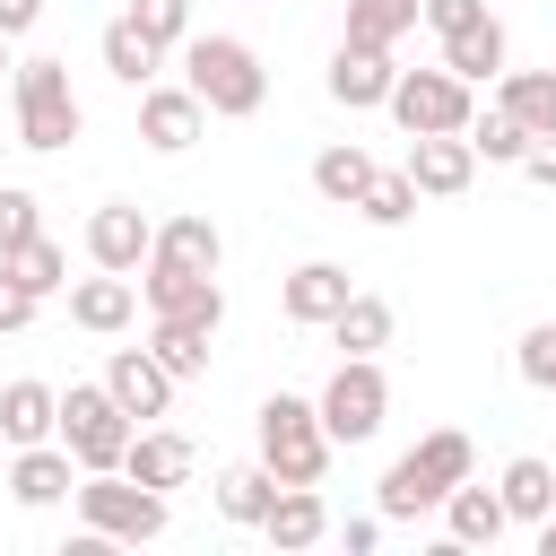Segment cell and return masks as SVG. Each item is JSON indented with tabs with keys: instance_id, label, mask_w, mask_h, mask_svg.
<instances>
[{
	"instance_id": "obj_1",
	"label": "cell",
	"mask_w": 556,
	"mask_h": 556,
	"mask_svg": "<svg viewBox=\"0 0 556 556\" xmlns=\"http://www.w3.org/2000/svg\"><path fill=\"white\" fill-rule=\"evenodd\" d=\"M460 478H478V452H469V434H460V426H434V434H417V443L382 469L374 513H382V521H417V513H434Z\"/></svg>"
},
{
	"instance_id": "obj_2",
	"label": "cell",
	"mask_w": 556,
	"mask_h": 556,
	"mask_svg": "<svg viewBox=\"0 0 556 556\" xmlns=\"http://www.w3.org/2000/svg\"><path fill=\"white\" fill-rule=\"evenodd\" d=\"M182 87L208 104V122H252L269 104V70L243 35H182Z\"/></svg>"
},
{
	"instance_id": "obj_3",
	"label": "cell",
	"mask_w": 556,
	"mask_h": 556,
	"mask_svg": "<svg viewBox=\"0 0 556 556\" xmlns=\"http://www.w3.org/2000/svg\"><path fill=\"white\" fill-rule=\"evenodd\" d=\"M330 434H321V408L313 400H295V391H269L261 400V469L278 478V486H321L330 478Z\"/></svg>"
},
{
	"instance_id": "obj_4",
	"label": "cell",
	"mask_w": 556,
	"mask_h": 556,
	"mask_svg": "<svg viewBox=\"0 0 556 556\" xmlns=\"http://www.w3.org/2000/svg\"><path fill=\"white\" fill-rule=\"evenodd\" d=\"M70 504H78V530H96V539H113V547L165 539V495L139 486V478H122V469H87V478L70 486Z\"/></svg>"
},
{
	"instance_id": "obj_5",
	"label": "cell",
	"mask_w": 556,
	"mask_h": 556,
	"mask_svg": "<svg viewBox=\"0 0 556 556\" xmlns=\"http://www.w3.org/2000/svg\"><path fill=\"white\" fill-rule=\"evenodd\" d=\"M9 96H17V148H70L78 139V96H70V61H52V52H35V61H17L9 70Z\"/></svg>"
},
{
	"instance_id": "obj_6",
	"label": "cell",
	"mask_w": 556,
	"mask_h": 556,
	"mask_svg": "<svg viewBox=\"0 0 556 556\" xmlns=\"http://www.w3.org/2000/svg\"><path fill=\"white\" fill-rule=\"evenodd\" d=\"M321 434L330 443H374L382 434V417H391V382H382V356H339V374L321 382Z\"/></svg>"
},
{
	"instance_id": "obj_7",
	"label": "cell",
	"mask_w": 556,
	"mask_h": 556,
	"mask_svg": "<svg viewBox=\"0 0 556 556\" xmlns=\"http://www.w3.org/2000/svg\"><path fill=\"white\" fill-rule=\"evenodd\" d=\"M130 417H122V400L104 391V382H70L61 391V443H70V460H78V478L87 469H122V452H130Z\"/></svg>"
},
{
	"instance_id": "obj_8",
	"label": "cell",
	"mask_w": 556,
	"mask_h": 556,
	"mask_svg": "<svg viewBox=\"0 0 556 556\" xmlns=\"http://www.w3.org/2000/svg\"><path fill=\"white\" fill-rule=\"evenodd\" d=\"M382 113H391L408 139H426V130H469L478 96H469V78H452V70L434 61V70H400L391 96H382Z\"/></svg>"
},
{
	"instance_id": "obj_9",
	"label": "cell",
	"mask_w": 556,
	"mask_h": 556,
	"mask_svg": "<svg viewBox=\"0 0 556 556\" xmlns=\"http://www.w3.org/2000/svg\"><path fill=\"white\" fill-rule=\"evenodd\" d=\"M139 304H148V313H174V321H200L208 339H217V321H226V287H217L208 269H165V261H139Z\"/></svg>"
},
{
	"instance_id": "obj_10",
	"label": "cell",
	"mask_w": 556,
	"mask_h": 556,
	"mask_svg": "<svg viewBox=\"0 0 556 556\" xmlns=\"http://www.w3.org/2000/svg\"><path fill=\"white\" fill-rule=\"evenodd\" d=\"M400 174L417 182V200H460L478 182V148L460 130H426V139H408V165Z\"/></svg>"
},
{
	"instance_id": "obj_11",
	"label": "cell",
	"mask_w": 556,
	"mask_h": 556,
	"mask_svg": "<svg viewBox=\"0 0 556 556\" xmlns=\"http://www.w3.org/2000/svg\"><path fill=\"white\" fill-rule=\"evenodd\" d=\"M148 243H156V217H148L139 200H104V208L87 217V261H96V269H122V278H139Z\"/></svg>"
},
{
	"instance_id": "obj_12",
	"label": "cell",
	"mask_w": 556,
	"mask_h": 556,
	"mask_svg": "<svg viewBox=\"0 0 556 556\" xmlns=\"http://www.w3.org/2000/svg\"><path fill=\"white\" fill-rule=\"evenodd\" d=\"M200 130H208V104H200L191 87H165V78L139 87V139H148L156 156H182Z\"/></svg>"
},
{
	"instance_id": "obj_13",
	"label": "cell",
	"mask_w": 556,
	"mask_h": 556,
	"mask_svg": "<svg viewBox=\"0 0 556 556\" xmlns=\"http://www.w3.org/2000/svg\"><path fill=\"white\" fill-rule=\"evenodd\" d=\"M104 391L122 400V417H130V426H148V417H165V408H174V391H182V382H174L148 348H113V356H104Z\"/></svg>"
},
{
	"instance_id": "obj_14",
	"label": "cell",
	"mask_w": 556,
	"mask_h": 556,
	"mask_svg": "<svg viewBox=\"0 0 556 556\" xmlns=\"http://www.w3.org/2000/svg\"><path fill=\"white\" fill-rule=\"evenodd\" d=\"M391 78H400V61L382 52V43H348L339 35V52H330V104H348V113H374L382 96H391Z\"/></svg>"
},
{
	"instance_id": "obj_15",
	"label": "cell",
	"mask_w": 556,
	"mask_h": 556,
	"mask_svg": "<svg viewBox=\"0 0 556 556\" xmlns=\"http://www.w3.org/2000/svg\"><path fill=\"white\" fill-rule=\"evenodd\" d=\"M70 486H78V460H70V443H61V434H52V443H17V452H9V495H17L26 513L70 504Z\"/></svg>"
},
{
	"instance_id": "obj_16",
	"label": "cell",
	"mask_w": 556,
	"mask_h": 556,
	"mask_svg": "<svg viewBox=\"0 0 556 556\" xmlns=\"http://www.w3.org/2000/svg\"><path fill=\"white\" fill-rule=\"evenodd\" d=\"M191 469H200V452H191V434H174V426H139L130 452H122V478H139V486H156V495L191 486Z\"/></svg>"
},
{
	"instance_id": "obj_17",
	"label": "cell",
	"mask_w": 556,
	"mask_h": 556,
	"mask_svg": "<svg viewBox=\"0 0 556 556\" xmlns=\"http://www.w3.org/2000/svg\"><path fill=\"white\" fill-rule=\"evenodd\" d=\"M348 295H356V278H348L339 261H295V269H287V287H278V304H287V321H295V330H321Z\"/></svg>"
},
{
	"instance_id": "obj_18",
	"label": "cell",
	"mask_w": 556,
	"mask_h": 556,
	"mask_svg": "<svg viewBox=\"0 0 556 556\" xmlns=\"http://www.w3.org/2000/svg\"><path fill=\"white\" fill-rule=\"evenodd\" d=\"M70 321H78L87 339H122V330L139 321V287H130L122 269H96V278L70 287Z\"/></svg>"
},
{
	"instance_id": "obj_19",
	"label": "cell",
	"mask_w": 556,
	"mask_h": 556,
	"mask_svg": "<svg viewBox=\"0 0 556 556\" xmlns=\"http://www.w3.org/2000/svg\"><path fill=\"white\" fill-rule=\"evenodd\" d=\"M261 539L287 547V556H295V547H321V539H330V504H321V486H278L269 513H261Z\"/></svg>"
},
{
	"instance_id": "obj_20",
	"label": "cell",
	"mask_w": 556,
	"mask_h": 556,
	"mask_svg": "<svg viewBox=\"0 0 556 556\" xmlns=\"http://www.w3.org/2000/svg\"><path fill=\"white\" fill-rule=\"evenodd\" d=\"M443 530H452V547H495V539L513 530V513H504V495H495V486L460 478V486L443 495Z\"/></svg>"
},
{
	"instance_id": "obj_21",
	"label": "cell",
	"mask_w": 556,
	"mask_h": 556,
	"mask_svg": "<svg viewBox=\"0 0 556 556\" xmlns=\"http://www.w3.org/2000/svg\"><path fill=\"white\" fill-rule=\"evenodd\" d=\"M61 434V391L52 382H0V443H52Z\"/></svg>"
},
{
	"instance_id": "obj_22",
	"label": "cell",
	"mask_w": 556,
	"mask_h": 556,
	"mask_svg": "<svg viewBox=\"0 0 556 556\" xmlns=\"http://www.w3.org/2000/svg\"><path fill=\"white\" fill-rule=\"evenodd\" d=\"M504 52H513V43H504V17H495V9H486V17H469L460 35H443V70H452V78H469V87L504 78Z\"/></svg>"
},
{
	"instance_id": "obj_23",
	"label": "cell",
	"mask_w": 556,
	"mask_h": 556,
	"mask_svg": "<svg viewBox=\"0 0 556 556\" xmlns=\"http://www.w3.org/2000/svg\"><path fill=\"white\" fill-rule=\"evenodd\" d=\"M148 261H165V269H208L217 278V261H226V235H217V217H165L156 226V243H148Z\"/></svg>"
},
{
	"instance_id": "obj_24",
	"label": "cell",
	"mask_w": 556,
	"mask_h": 556,
	"mask_svg": "<svg viewBox=\"0 0 556 556\" xmlns=\"http://www.w3.org/2000/svg\"><path fill=\"white\" fill-rule=\"evenodd\" d=\"M321 330H330V348H339V356H382V348H391V304L356 287V295H348Z\"/></svg>"
},
{
	"instance_id": "obj_25",
	"label": "cell",
	"mask_w": 556,
	"mask_h": 556,
	"mask_svg": "<svg viewBox=\"0 0 556 556\" xmlns=\"http://www.w3.org/2000/svg\"><path fill=\"white\" fill-rule=\"evenodd\" d=\"M495 495H504V513H513L521 530H539V521L556 513V469H547L539 452H521V460H504V478H495Z\"/></svg>"
},
{
	"instance_id": "obj_26",
	"label": "cell",
	"mask_w": 556,
	"mask_h": 556,
	"mask_svg": "<svg viewBox=\"0 0 556 556\" xmlns=\"http://www.w3.org/2000/svg\"><path fill=\"white\" fill-rule=\"evenodd\" d=\"M148 356H156L174 382H200V374H208V330H200V321H174V313H148Z\"/></svg>"
},
{
	"instance_id": "obj_27",
	"label": "cell",
	"mask_w": 556,
	"mask_h": 556,
	"mask_svg": "<svg viewBox=\"0 0 556 556\" xmlns=\"http://www.w3.org/2000/svg\"><path fill=\"white\" fill-rule=\"evenodd\" d=\"M495 104H504L530 139H556V70H504Z\"/></svg>"
},
{
	"instance_id": "obj_28",
	"label": "cell",
	"mask_w": 556,
	"mask_h": 556,
	"mask_svg": "<svg viewBox=\"0 0 556 556\" xmlns=\"http://www.w3.org/2000/svg\"><path fill=\"white\" fill-rule=\"evenodd\" d=\"M0 278H17V287L43 304V295H61V287H70V252H61L52 235H26L17 252H0Z\"/></svg>"
},
{
	"instance_id": "obj_29",
	"label": "cell",
	"mask_w": 556,
	"mask_h": 556,
	"mask_svg": "<svg viewBox=\"0 0 556 556\" xmlns=\"http://www.w3.org/2000/svg\"><path fill=\"white\" fill-rule=\"evenodd\" d=\"M374 182V156L356 148V139H330L321 156H313V191L330 200V208H356V191Z\"/></svg>"
},
{
	"instance_id": "obj_30",
	"label": "cell",
	"mask_w": 556,
	"mask_h": 556,
	"mask_svg": "<svg viewBox=\"0 0 556 556\" xmlns=\"http://www.w3.org/2000/svg\"><path fill=\"white\" fill-rule=\"evenodd\" d=\"M269 495H278V478H269L261 460H235V469H217V513H226L235 530H261Z\"/></svg>"
},
{
	"instance_id": "obj_31",
	"label": "cell",
	"mask_w": 556,
	"mask_h": 556,
	"mask_svg": "<svg viewBox=\"0 0 556 556\" xmlns=\"http://www.w3.org/2000/svg\"><path fill=\"white\" fill-rule=\"evenodd\" d=\"M96 52H104V70H113V78H122V87H148V78H156V70H165V52H156V43H148V35H139V26H130V17H113V26H104V43H96Z\"/></svg>"
},
{
	"instance_id": "obj_32",
	"label": "cell",
	"mask_w": 556,
	"mask_h": 556,
	"mask_svg": "<svg viewBox=\"0 0 556 556\" xmlns=\"http://www.w3.org/2000/svg\"><path fill=\"white\" fill-rule=\"evenodd\" d=\"M417 35V0H348V43H400Z\"/></svg>"
},
{
	"instance_id": "obj_33",
	"label": "cell",
	"mask_w": 556,
	"mask_h": 556,
	"mask_svg": "<svg viewBox=\"0 0 556 556\" xmlns=\"http://www.w3.org/2000/svg\"><path fill=\"white\" fill-rule=\"evenodd\" d=\"M460 139H469V148H478L486 165H521V156H530V130H521V122H513L504 104H486V113H469V130H460Z\"/></svg>"
},
{
	"instance_id": "obj_34",
	"label": "cell",
	"mask_w": 556,
	"mask_h": 556,
	"mask_svg": "<svg viewBox=\"0 0 556 556\" xmlns=\"http://www.w3.org/2000/svg\"><path fill=\"white\" fill-rule=\"evenodd\" d=\"M356 217H365V226H408V217H417V182H408L400 165H391V174L374 165V182L356 191Z\"/></svg>"
},
{
	"instance_id": "obj_35",
	"label": "cell",
	"mask_w": 556,
	"mask_h": 556,
	"mask_svg": "<svg viewBox=\"0 0 556 556\" xmlns=\"http://www.w3.org/2000/svg\"><path fill=\"white\" fill-rule=\"evenodd\" d=\"M122 17H130L156 52H182V35H191V0H130Z\"/></svg>"
},
{
	"instance_id": "obj_36",
	"label": "cell",
	"mask_w": 556,
	"mask_h": 556,
	"mask_svg": "<svg viewBox=\"0 0 556 556\" xmlns=\"http://www.w3.org/2000/svg\"><path fill=\"white\" fill-rule=\"evenodd\" d=\"M513 365H521V382H530V391H547V400H556V321H530V330H521V348H513Z\"/></svg>"
},
{
	"instance_id": "obj_37",
	"label": "cell",
	"mask_w": 556,
	"mask_h": 556,
	"mask_svg": "<svg viewBox=\"0 0 556 556\" xmlns=\"http://www.w3.org/2000/svg\"><path fill=\"white\" fill-rule=\"evenodd\" d=\"M26 235H43V200L26 182H0V252H17Z\"/></svg>"
},
{
	"instance_id": "obj_38",
	"label": "cell",
	"mask_w": 556,
	"mask_h": 556,
	"mask_svg": "<svg viewBox=\"0 0 556 556\" xmlns=\"http://www.w3.org/2000/svg\"><path fill=\"white\" fill-rule=\"evenodd\" d=\"M417 17H426L434 35H460L469 17H486V0H417Z\"/></svg>"
},
{
	"instance_id": "obj_39",
	"label": "cell",
	"mask_w": 556,
	"mask_h": 556,
	"mask_svg": "<svg viewBox=\"0 0 556 556\" xmlns=\"http://www.w3.org/2000/svg\"><path fill=\"white\" fill-rule=\"evenodd\" d=\"M26 321H35V295H26L17 278H0V339H17Z\"/></svg>"
},
{
	"instance_id": "obj_40",
	"label": "cell",
	"mask_w": 556,
	"mask_h": 556,
	"mask_svg": "<svg viewBox=\"0 0 556 556\" xmlns=\"http://www.w3.org/2000/svg\"><path fill=\"white\" fill-rule=\"evenodd\" d=\"M43 26V0H0V35L17 43V35H35Z\"/></svg>"
},
{
	"instance_id": "obj_41",
	"label": "cell",
	"mask_w": 556,
	"mask_h": 556,
	"mask_svg": "<svg viewBox=\"0 0 556 556\" xmlns=\"http://www.w3.org/2000/svg\"><path fill=\"white\" fill-rule=\"evenodd\" d=\"M339 539H348V556H374V547H382V513H356Z\"/></svg>"
},
{
	"instance_id": "obj_42",
	"label": "cell",
	"mask_w": 556,
	"mask_h": 556,
	"mask_svg": "<svg viewBox=\"0 0 556 556\" xmlns=\"http://www.w3.org/2000/svg\"><path fill=\"white\" fill-rule=\"evenodd\" d=\"M521 174H530L539 191H556V139H530V156H521Z\"/></svg>"
},
{
	"instance_id": "obj_43",
	"label": "cell",
	"mask_w": 556,
	"mask_h": 556,
	"mask_svg": "<svg viewBox=\"0 0 556 556\" xmlns=\"http://www.w3.org/2000/svg\"><path fill=\"white\" fill-rule=\"evenodd\" d=\"M539 556H556V513H547V521H539Z\"/></svg>"
},
{
	"instance_id": "obj_44",
	"label": "cell",
	"mask_w": 556,
	"mask_h": 556,
	"mask_svg": "<svg viewBox=\"0 0 556 556\" xmlns=\"http://www.w3.org/2000/svg\"><path fill=\"white\" fill-rule=\"evenodd\" d=\"M9 70H17V61H9V35H0V87H9Z\"/></svg>"
}]
</instances>
